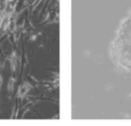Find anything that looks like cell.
I'll return each mask as SVG.
<instances>
[{
  "label": "cell",
  "instance_id": "cell-1",
  "mask_svg": "<svg viewBox=\"0 0 131 126\" xmlns=\"http://www.w3.org/2000/svg\"><path fill=\"white\" fill-rule=\"evenodd\" d=\"M111 53L117 64L131 71V12L121 23L112 43Z\"/></svg>",
  "mask_w": 131,
  "mask_h": 126
}]
</instances>
